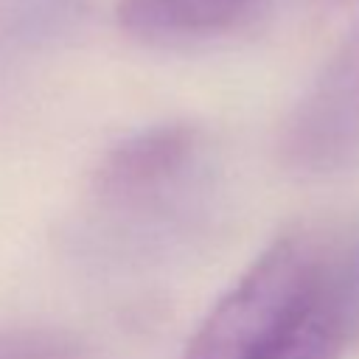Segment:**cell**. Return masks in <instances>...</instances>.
<instances>
[{
	"instance_id": "6da1fadb",
	"label": "cell",
	"mask_w": 359,
	"mask_h": 359,
	"mask_svg": "<svg viewBox=\"0 0 359 359\" xmlns=\"http://www.w3.org/2000/svg\"><path fill=\"white\" fill-rule=\"evenodd\" d=\"M359 334V244L272 241L208 311L182 359H339Z\"/></svg>"
},
{
	"instance_id": "7a4b0ae2",
	"label": "cell",
	"mask_w": 359,
	"mask_h": 359,
	"mask_svg": "<svg viewBox=\"0 0 359 359\" xmlns=\"http://www.w3.org/2000/svg\"><path fill=\"white\" fill-rule=\"evenodd\" d=\"M196 129L160 123L118 143L95 174V188L118 205H140L171 188L196 157Z\"/></svg>"
},
{
	"instance_id": "3957f363",
	"label": "cell",
	"mask_w": 359,
	"mask_h": 359,
	"mask_svg": "<svg viewBox=\"0 0 359 359\" xmlns=\"http://www.w3.org/2000/svg\"><path fill=\"white\" fill-rule=\"evenodd\" d=\"M255 0H118L121 25L143 39H188L238 25Z\"/></svg>"
},
{
	"instance_id": "277c9868",
	"label": "cell",
	"mask_w": 359,
	"mask_h": 359,
	"mask_svg": "<svg viewBox=\"0 0 359 359\" xmlns=\"http://www.w3.org/2000/svg\"><path fill=\"white\" fill-rule=\"evenodd\" d=\"M0 359H90V348L67 331L14 328L0 331Z\"/></svg>"
}]
</instances>
